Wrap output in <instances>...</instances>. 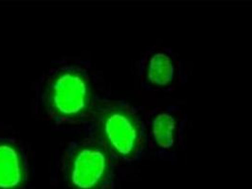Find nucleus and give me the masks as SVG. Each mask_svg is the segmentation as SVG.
Wrapping results in <instances>:
<instances>
[{
	"label": "nucleus",
	"instance_id": "obj_1",
	"mask_svg": "<svg viewBox=\"0 0 252 189\" xmlns=\"http://www.w3.org/2000/svg\"><path fill=\"white\" fill-rule=\"evenodd\" d=\"M53 113L65 119H75L88 112L91 92L88 79L80 72L66 70L51 81L48 93Z\"/></svg>",
	"mask_w": 252,
	"mask_h": 189
},
{
	"label": "nucleus",
	"instance_id": "obj_3",
	"mask_svg": "<svg viewBox=\"0 0 252 189\" xmlns=\"http://www.w3.org/2000/svg\"><path fill=\"white\" fill-rule=\"evenodd\" d=\"M110 160L101 147L79 148L68 165V181L73 189H101L110 176Z\"/></svg>",
	"mask_w": 252,
	"mask_h": 189
},
{
	"label": "nucleus",
	"instance_id": "obj_5",
	"mask_svg": "<svg viewBox=\"0 0 252 189\" xmlns=\"http://www.w3.org/2000/svg\"><path fill=\"white\" fill-rule=\"evenodd\" d=\"M174 74V64L169 56L157 53L152 57L147 68V78L151 83L159 86L167 85L173 81Z\"/></svg>",
	"mask_w": 252,
	"mask_h": 189
},
{
	"label": "nucleus",
	"instance_id": "obj_4",
	"mask_svg": "<svg viewBox=\"0 0 252 189\" xmlns=\"http://www.w3.org/2000/svg\"><path fill=\"white\" fill-rule=\"evenodd\" d=\"M25 181V169L19 151L11 144L0 143V189H19Z\"/></svg>",
	"mask_w": 252,
	"mask_h": 189
},
{
	"label": "nucleus",
	"instance_id": "obj_6",
	"mask_svg": "<svg viewBox=\"0 0 252 189\" xmlns=\"http://www.w3.org/2000/svg\"><path fill=\"white\" fill-rule=\"evenodd\" d=\"M176 120L169 113H159L153 121V135L157 144L163 149L171 148L175 143Z\"/></svg>",
	"mask_w": 252,
	"mask_h": 189
},
{
	"label": "nucleus",
	"instance_id": "obj_2",
	"mask_svg": "<svg viewBox=\"0 0 252 189\" xmlns=\"http://www.w3.org/2000/svg\"><path fill=\"white\" fill-rule=\"evenodd\" d=\"M100 129L108 148L124 159H133L141 148V131L136 116L121 106H110L101 114Z\"/></svg>",
	"mask_w": 252,
	"mask_h": 189
}]
</instances>
